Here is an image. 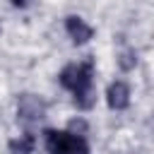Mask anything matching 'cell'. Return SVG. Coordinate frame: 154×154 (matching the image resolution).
Segmentation results:
<instances>
[{
	"label": "cell",
	"instance_id": "obj_2",
	"mask_svg": "<svg viewBox=\"0 0 154 154\" xmlns=\"http://www.w3.org/2000/svg\"><path fill=\"white\" fill-rule=\"evenodd\" d=\"M46 149L48 154H89V144L84 135L67 130H46Z\"/></svg>",
	"mask_w": 154,
	"mask_h": 154
},
{
	"label": "cell",
	"instance_id": "obj_6",
	"mask_svg": "<svg viewBox=\"0 0 154 154\" xmlns=\"http://www.w3.org/2000/svg\"><path fill=\"white\" fill-rule=\"evenodd\" d=\"M34 144H36V140H34V135L31 132H26V135H22V137H14V140H10V152L12 154H31L34 152Z\"/></svg>",
	"mask_w": 154,
	"mask_h": 154
},
{
	"label": "cell",
	"instance_id": "obj_4",
	"mask_svg": "<svg viewBox=\"0 0 154 154\" xmlns=\"http://www.w3.org/2000/svg\"><path fill=\"white\" fill-rule=\"evenodd\" d=\"M65 29H67V34H70V38H72L75 43H87V41L94 36V29H91L82 17H75V14H70V17L65 19Z\"/></svg>",
	"mask_w": 154,
	"mask_h": 154
},
{
	"label": "cell",
	"instance_id": "obj_5",
	"mask_svg": "<svg viewBox=\"0 0 154 154\" xmlns=\"http://www.w3.org/2000/svg\"><path fill=\"white\" fill-rule=\"evenodd\" d=\"M106 101H108V106L113 108V111H123V108H128V103H130V87L125 84V82H113L111 87H108V91H106Z\"/></svg>",
	"mask_w": 154,
	"mask_h": 154
},
{
	"label": "cell",
	"instance_id": "obj_3",
	"mask_svg": "<svg viewBox=\"0 0 154 154\" xmlns=\"http://www.w3.org/2000/svg\"><path fill=\"white\" fill-rule=\"evenodd\" d=\"M43 113H46V106H43L41 99H36L31 94L19 96V101H17V118L22 123H36V120L43 118Z\"/></svg>",
	"mask_w": 154,
	"mask_h": 154
},
{
	"label": "cell",
	"instance_id": "obj_9",
	"mask_svg": "<svg viewBox=\"0 0 154 154\" xmlns=\"http://www.w3.org/2000/svg\"><path fill=\"white\" fill-rule=\"evenodd\" d=\"M10 2H12V5H14V7H24V5H26V2H29V0H10Z\"/></svg>",
	"mask_w": 154,
	"mask_h": 154
},
{
	"label": "cell",
	"instance_id": "obj_1",
	"mask_svg": "<svg viewBox=\"0 0 154 154\" xmlns=\"http://www.w3.org/2000/svg\"><path fill=\"white\" fill-rule=\"evenodd\" d=\"M58 79L65 89L72 91L75 103L79 108H91L94 106V89H91V84H94V63L91 60L63 67Z\"/></svg>",
	"mask_w": 154,
	"mask_h": 154
},
{
	"label": "cell",
	"instance_id": "obj_8",
	"mask_svg": "<svg viewBox=\"0 0 154 154\" xmlns=\"http://www.w3.org/2000/svg\"><path fill=\"white\" fill-rule=\"evenodd\" d=\"M87 130V123L84 120H70V132H77V135H82Z\"/></svg>",
	"mask_w": 154,
	"mask_h": 154
},
{
	"label": "cell",
	"instance_id": "obj_7",
	"mask_svg": "<svg viewBox=\"0 0 154 154\" xmlns=\"http://www.w3.org/2000/svg\"><path fill=\"white\" fill-rule=\"evenodd\" d=\"M120 67L123 70H130V67H135V63H137V58H135V53L132 51H125V53H120Z\"/></svg>",
	"mask_w": 154,
	"mask_h": 154
}]
</instances>
